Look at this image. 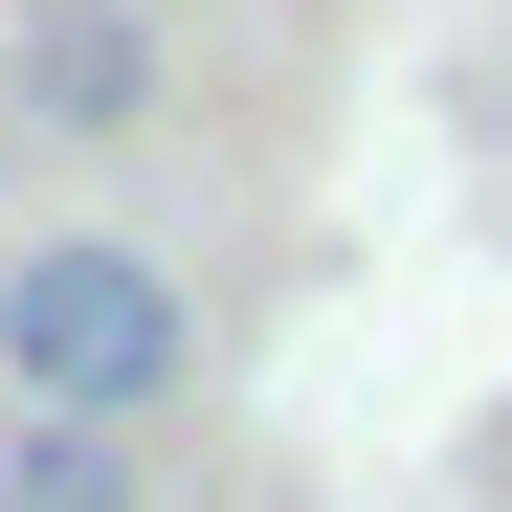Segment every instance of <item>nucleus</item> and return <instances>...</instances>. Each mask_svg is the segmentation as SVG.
<instances>
[{"label": "nucleus", "instance_id": "nucleus-1", "mask_svg": "<svg viewBox=\"0 0 512 512\" xmlns=\"http://www.w3.org/2000/svg\"><path fill=\"white\" fill-rule=\"evenodd\" d=\"M179 379H201V312H179V268H156V245H112V223H45L23 268H0V401L156 423Z\"/></svg>", "mask_w": 512, "mask_h": 512}, {"label": "nucleus", "instance_id": "nucleus-2", "mask_svg": "<svg viewBox=\"0 0 512 512\" xmlns=\"http://www.w3.org/2000/svg\"><path fill=\"white\" fill-rule=\"evenodd\" d=\"M0 112H23L45 156L156 134V23H134V0H23V45H0Z\"/></svg>", "mask_w": 512, "mask_h": 512}, {"label": "nucleus", "instance_id": "nucleus-3", "mask_svg": "<svg viewBox=\"0 0 512 512\" xmlns=\"http://www.w3.org/2000/svg\"><path fill=\"white\" fill-rule=\"evenodd\" d=\"M0 512H156V490H134V423L23 401V446H0Z\"/></svg>", "mask_w": 512, "mask_h": 512}]
</instances>
